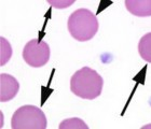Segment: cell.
<instances>
[{"mask_svg":"<svg viewBox=\"0 0 151 129\" xmlns=\"http://www.w3.org/2000/svg\"><path fill=\"white\" fill-rule=\"evenodd\" d=\"M50 46L45 41L32 39L26 43L23 50V59L28 66L40 68L50 60Z\"/></svg>","mask_w":151,"mask_h":129,"instance_id":"4","label":"cell"},{"mask_svg":"<svg viewBox=\"0 0 151 129\" xmlns=\"http://www.w3.org/2000/svg\"><path fill=\"white\" fill-rule=\"evenodd\" d=\"M104 80L94 69L83 67L70 79V91L77 97L93 100L101 96Z\"/></svg>","mask_w":151,"mask_h":129,"instance_id":"1","label":"cell"},{"mask_svg":"<svg viewBox=\"0 0 151 129\" xmlns=\"http://www.w3.org/2000/svg\"><path fill=\"white\" fill-rule=\"evenodd\" d=\"M19 89V84L14 76L1 73L0 74V101L8 102L15 97Z\"/></svg>","mask_w":151,"mask_h":129,"instance_id":"5","label":"cell"},{"mask_svg":"<svg viewBox=\"0 0 151 129\" xmlns=\"http://www.w3.org/2000/svg\"><path fill=\"white\" fill-rule=\"evenodd\" d=\"M12 56V47L6 38H0V66H4Z\"/></svg>","mask_w":151,"mask_h":129,"instance_id":"8","label":"cell"},{"mask_svg":"<svg viewBox=\"0 0 151 129\" xmlns=\"http://www.w3.org/2000/svg\"><path fill=\"white\" fill-rule=\"evenodd\" d=\"M47 126L43 111L36 105H23L13 113L11 127L13 129H44Z\"/></svg>","mask_w":151,"mask_h":129,"instance_id":"3","label":"cell"},{"mask_svg":"<svg viewBox=\"0 0 151 129\" xmlns=\"http://www.w3.org/2000/svg\"><path fill=\"white\" fill-rule=\"evenodd\" d=\"M60 129L64 128H84L86 129L88 126L86 124L83 122L82 120H79V118H70V120H63L60 125Z\"/></svg>","mask_w":151,"mask_h":129,"instance_id":"9","label":"cell"},{"mask_svg":"<svg viewBox=\"0 0 151 129\" xmlns=\"http://www.w3.org/2000/svg\"><path fill=\"white\" fill-rule=\"evenodd\" d=\"M138 53L142 59L151 63V32L142 36L138 43Z\"/></svg>","mask_w":151,"mask_h":129,"instance_id":"7","label":"cell"},{"mask_svg":"<svg viewBox=\"0 0 151 129\" xmlns=\"http://www.w3.org/2000/svg\"><path fill=\"white\" fill-rule=\"evenodd\" d=\"M124 4L133 15L139 17L151 16V0H125Z\"/></svg>","mask_w":151,"mask_h":129,"instance_id":"6","label":"cell"},{"mask_svg":"<svg viewBox=\"0 0 151 129\" xmlns=\"http://www.w3.org/2000/svg\"><path fill=\"white\" fill-rule=\"evenodd\" d=\"M97 17L88 9H78L71 13L67 22V28L70 36L80 42L88 41L94 38L98 31Z\"/></svg>","mask_w":151,"mask_h":129,"instance_id":"2","label":"cell"},{"mask_svg":"<svg viewBox=\"0 0 151 129\" xmlns=\"http://www.w3.org/2000/svg\"><path fill=\"white\" fill-rule=\"evenodd\" d=\"M73 2H75L73 0H70V1H52V0H49V1H47V3H50L51 6H55V8H65V6H71Z\"/></svg>","mask_w":151,"mask_h":129,"instance_id":"10","label":"cell"}]
</instances>
